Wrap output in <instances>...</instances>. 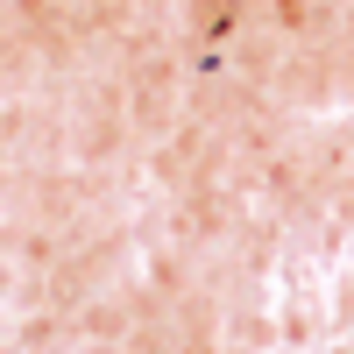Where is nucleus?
I'll use <instances>...</instances> for the list:
<instances>
[]
</instances>
